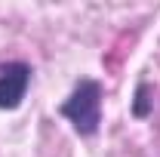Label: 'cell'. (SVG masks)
<instances>
[{
    "label": "cell",
    "instance_id": "obj_1",
    "mask_svg": "<svg viewBox=\"0 0 160 157\" xmlns=\"http://www.w3.org/2000/svg\"><path fill=\"white\" fill-rule=\"evenodd\" d=\"M62 117L71 120L80 136H92L102 123V83L99 80H80L74 93L62 102Z\"/></svg>",
    "mask_w": 160,
    "mask_h": 157
},
{
    "label": "cell",
    "instance_id": "obj_2",
    "mask_svg": "<svg viewBox=\"0 0 160 157\" xmlns=\"http://www.w3.org/2000/svg\"><path fill=\"white\" fill-rule=\"evenodd\" d=\"M28 83H31V68L25 62H9L0 68V108L3 111H12L19 108L25 93H28Z\"/></svg>",
    "mask_w": 160,
    "mask_h": 157
},
{
    "label": "cell",
    "instance_id": "obj_3",
    "mask_svg": "<svg viewBox=\"0 0 160 157\" xmlns=\"http://www.w3.org/2000/svg\"><path fill=\"white\" fill-rule=\"evenodd\" d=\"M148 93H151L148 83H142L139 89H136V102H132V114H136V117H145V114L151 111V99H148Z\"/></svg>",
    "mask_w": 160,
    "mask_h": 157
}]
</instances>
